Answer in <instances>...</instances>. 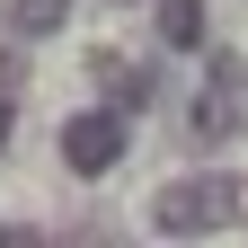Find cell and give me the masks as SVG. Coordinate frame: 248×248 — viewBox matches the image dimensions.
I'll use <instances>...</instances> for the list:
<instances>
[{
	"mask_svg": "<svg viewBox=\"0 0 248 248\" xmlns=\"http://www.w3.org/2000/svg\"><path fill=\"white\" fill-rule=\"evenodd\" d=\"M248 213V186L222 177V169H204V177H169L160 195H151V222H160L169 239H195V231H231Z\"/></svg>",
	"mask_w": 248,
	"mask_h": 248,
	"instance_id": "1",
	"label": "cell"
},
{
	"mask_svg": "<svg viewBox=\"0 0 248 248\" xmlns=\"http://www.w3.org/2000/svg\"><path fill=\"white\" fill-rule=\"evenodd\" d=\"M0 248H45V239L36 231H0Z\"/></svg>",
	"mask_w": 248,
	"mask_h": 248,
	"instance_id": "8",
	"label": "cell"
},
{
	"mask_svg": "<svg viewBox=\"0 0 248 248\" xmlns=\"http://www.w3.org/2000/svg\"><path fill=\"white\" fill-rule=\"evenodd\" d=\"M71 0H9V36H62Z\"/></svg>",
	"mask_w": 248,
	"mask_h": 248,
	"instance_id": "5",
	"label": "cell"
},
{
	"mask_svg": "<svg viewBox=\"0 0 248 248\" xmlns=\"http://www.w3.org/2000/svg\"><path fill=\"white\" fill-rule=\"evenodd\" d=\"M124 115L115 107H80V115H62V169L71 177H107L115 160H124Z\"/></svg>",
	"mask_w": 248,
	"mask_h": 248,
	"instance_id": "3",
	"label": "cell"
},
{
	"mask_svg": "<svg viewBox=\"0 0 248 248\" xmlns=\"http://www.w3.org/2000/svg\"><path fill=\"white\" fill-rule=\"evenodd\" d=\"M18 71H27V62H18V53H0V98L18 89Z\"/></svg>",
	"mask_w": 248,
	"mask_h": 248,
	"instance_id": "7",
	"label": "cell"
},
{
	"mask_svg": "<svg viewBox=\"0 0 248 248\" xmlns=\"http://www.w3.org/2000/svg\"><path fill=\"white\" fill-rule=\"evenodd\" d=\"M186 124H195V142L248 133V62L239 53H204V98L186 107Z\"/></svg>",
	"mask_w": 248,
	"mask_h": 248,
	"instance_id": "2",
	"label": "cell"
},
{
	"mask_svg": "<svg viewBox=\"0 0 248 248\" xmlns=\"http://www.w3.org/2000/svg\"><path fill=\"white\" fill-rule=\"evenodd\" d=\"M89 80L107 89V107H115V115L160 98V71H151V62H133V53H89Z\"/></svg>",
	"mask_w": 248,
	"mask_h": 248,
	"instance_id": "4",
	"label": "cell"
},
{
	"mask_svg": "<svg viewBox=\"0 0 248 248\" xmlns=\"http://www.w3.org/2000/svg\"><path fill=\"white\" fill-rule=\"evenodd\" d=\"M160 36H169L177 53H195V45H204V0H160Z\"/></svg>",
	"mask_w": 248,
	"mask_h": 248,
	"instance_id": "6",
	"label": "cell"
},
{
	"mask_svg": "<svg viewBox=\"0 0 248 248\" xmlns=\"http://www.w3.org/2000/svg\"><path fill=\"white\" fill-rule=\"evenodd\" d=\"M0 151H9V98H0Z\"/></svg>",
	"mask_w": 248,
	"mask_h": 248,
	"instance_id": "9",
	"label": "cell"
}]
</instances>
